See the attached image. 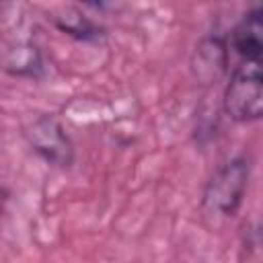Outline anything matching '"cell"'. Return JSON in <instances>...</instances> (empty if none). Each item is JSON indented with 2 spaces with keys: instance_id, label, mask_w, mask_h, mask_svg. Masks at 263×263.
Here are the masks:
<instances>
[{
  "instance_id": "6da1fadb",
  "label": "cell",
  "mask_w": 263,
  "mask_h": 263,
  "mask_svg": "<svg viewBox=\"0 0 263 263\" xmlns=\"http://www.w3.org/2000/svg\"><path fill=\"white\" fill-rule=\"evenodd\" d=\"M251 179V160L249 156H234L220 164L210 181L205 183L201 208L205 214L232 218L245 201V193Z\"/></svg>"
},
{
  "instance_id": "7a4b0ae2",
  "label": "cell",
  "mask_w": 263,
  "mask_h": 263,
  "mask_svg": "<svg viewBox=\"0 0 263 263\" xmlns=\"http://www.w3.org/2000/svg\"><path fill=\"white\" fill-rule=\"evenodd\" d=\"M224 113L236 123L259 121L263 115V74L261 62H240L224 88Z\"/></svg>"
},
{
  "instance_id": "3957f363",
  "label": "cell",
  "mask_w": 263,
  "mask_h": 263,
  "mask_svg": "<svg viewBox=\"0 0 263 263\" xmlns=\"http://www.w3.org/2000/svg\"><path fill=\"white\" fill-rule=\"evenodd\" d=\"M25 138L31 150L53 168H70L74 162V144L66 127L53 115L35 117L27 129Z\"/></svg>"
},
{
  "instance_id": "277c9868",
  "label": "cell",
  "mask_w": 263,
  "mask_h": 263,
  "mask_svg": "<svg viewBox=\"0 0 263 263\" xmlns=\"http://www.w3.org/2000/svg\"><path fill=\"white\" fill-rule=\"evenodd\" d=\"M230 47L240 62H261L263 53V8L253 6L230 33Z\"/></svg>"
},
{
  "instance_id": "5b68a950",
  "label": "cell",
  "mask_w": 263,
  "mask_h": 263,
  "mask_svg": "<svg viewBox=\"0 0 263 263\" xmlns=\"http://www.w3.org/2000/svg\"><path fill=\"white\" fill-rule=\"evenodd\" d=\"M51 23L58 31H62L64 35L76 39V41H84V43H101L107 37V29L103 25H99L97 21H92L88 14H84L80 8L76 6H68L62 8L58 12H53Z\"/></svg>"
},
{
  "instance_id": "8992f818",
  "label": "cell",
  "mask_w": 263,
  "mask_h": 263,
  "mask_svg": "<svg viewBox=\"0 0 263 263\" xmlns=\"http://www.w3.org/2000/svg\"><path fill=\"white\" fill-rule=\"evenodd\" d=\"M2 68L16 78H41L45 74V62L41 49L31 41L12 43L2 58Z\"/></svg>"
},
{
  "instance_id": "52a82bcc",
  "label": "cell",
  "mask_w": 263,
  "mask_h": 263,
  "mask_svg": "<svg viewBox=\"0 0 263 263\" xmlns=\"http://www.w3.org/2000/svg\"><path fill=\"white\" fill-rule=\"evenodd\" d=\"M226 68V41L222 37H208L195 51V70L199 78L212 80Z\"/></svg>"
}]
</instances>
